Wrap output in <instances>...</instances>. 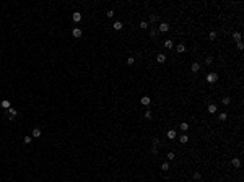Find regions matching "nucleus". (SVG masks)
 Segmentation results:
<instances>
[{"mask_svg": "<svg viewBox=\"0 0 244 182\" xmlns=\"http://www.w3.org/2000/svg\"><path fill=\"white\" fill-rule=\"evenodd\" d=\"M205 78H207V81H208V83H217V81H218V75L215 73V72L208 73V75H207Z\"/></svg>", "mask_w": 244, "mask_h": 182, "instance_id": "f257e3e1", "label": "nucleus"}, {"mask_svg": "<svg viewBox=\"0 0 244 182\" xmlns=\"http://www.w3.org/2000/svg\"><path fill=\"white\" fill-rule=\"evenodd\" d=\"M16 114H18V112H16V109H13V107L7 109V116H8V119H10V120H13V119L16 117Z\"/></svg>", "mask_w": 244, "mask_h": 182, "instance_id": "f03ea898", "label": "nucleus"}, {"mask_svg": "<svg viewBox=\"0 0 244 182\" xmlns=\"http://www.w3.org/2000/svg\"><path fill=\"white\" fill-rule=\"evenodd\" d=\"M158 28H160V31H161V33H168L169 31V25H168V23H164V21L160 23V26H158Z\"/></svg>", "mask_w": 244, "mask_h": 182, "instance_id": "7ed1b4c3", "label": "nucleus"}, {"mask_svg": "<svg viewBox=\"0 0 244 182\" xmlns=\"http://www.w3.org/2000/svg\"><path fill=\"white\" fill-rule=\"evenodd\" d=\"M72 34H73V38L80 39V38H81V29H80V28H73V31H72Z\"/></svg>", "mask_w": 244, "mask_h": 182, "instance_id": "20e7f679", "label": "nucleus"}, {"mask_svg": "<svg viewBox=\"0 0 244 182\" xmlns=\"http://www.w3.org/2000/svg\"><path fill=\"white\" fill-rule=\"evenodd\" d=\"M41 133H42V132H41V129H33L31 137H33V138H39V137H41Z\"/></svg>", "mask_w": 244, "mask_h": 182, "instance_id": "39448f33", "label": "nucleus"}, {"mask_svg": "<svg viewBox=\"0 0 244 182\" xmlns=\"http://www.w3.org/2000/svg\"><path fill=\"white\" fill-rule=\"evenodd\" d=\"M72 20H73L75 23H80V21H81V13L75 11V13H73V16H72Z\"/></svg>", "mask_w": 244, "mask_h": 182, "instance_id": "423d86ee", "label": "nucleus"}, {"mask_svg": "<svg viewBox=\"0 0 244 182\" xmlns=\"http://www.w3.org/2000/svg\"><path fill=\"white\" fill-rule=\"evenodd\" d=\"M0 106L3 107V109H10V107H11V102L8 101V99H3V101L0 102Z\"/></svg>", "mask_w": 244, "mask_h": 182, "instance_id": "0eeeda50", "label": "nucleus"}, {"mask_svg": "<svg viewBox=\"0 0 244 182\" xmlns=\"http://www.w3.org/2000/svg\"><path fill=\"white\" fill-rule=\"evenodd\" d=\"M140 102L143 104V106H150V102H151V99H150L148 96H143V98L140 99Z\"/></svg>", "mask_w": 244, "mask_h": 182, "instance_id": "6e6552de", "label": "nucleus"}, {"mask_svg": "<svg viewBox=\"0 0 244 182\" xmlns=\"http://www.w3.org/2000/svg\"><path fill=\"white\" fill-rule=\"evenodd\" d=\"M112 28L116 29V31H120V29L124 28V25H122V21H116V23L112 25Z\"/></svg>", "mask_w": 244, "mask_h": 182, "instance_id": "1a4fd4ad", "label": "nucleus"}, {"mask_svg": "<svg viewBox=\"0 0 244 182\" xmlns=\"http://www.w3.org/2000/svg\"><path fill=\"white\" fill-rule=\"evenodd\" d=\"M156 60L160 62V64H164V62H166V55H164V54H158V55H156Z\"/></svg>", "mask_w": 244, "mask_h": 182, "instance_id": "9d476101", "label": "nucleus"}, {"mask_svg": "<svg viewBox=\"0 0 244 182\" xmlns=\"http://www.w3.org/2000/svg\"><path fill=\"white\" fill-rule=\"evenodd\" d=\"M190 70H192V72H194V73H197V72H199V70H200V65L197 64V62H194V64L190 65Z\"/></svg>", "mask_w": 244, "mask_h": 182, "instance_id": "9b49d317", "label": "nucleus"}, {"mask_svg": "<svg viewBox=\"0 0 244 182\" xmlns=\"http://www.w3.org/2000/svg\"><path fill=\"white\" fill-rule=\"evenodd\" d=\"M176 135H177V133H176V130H168V138L169 140H174V138H176Z\"/></svg>", "mask_w": 244, "mask_h": 182, "instance_id": "f8f14e48", "label": "nucleus"}, {"mask_svg": "<svg viewBox=\"0 0 244 182\" xmlns=\"http://www.w3.org/2000/svg\"><path fill=\"white\" fill-rule=\"evenodd\" d=\"M231 163H233L234 167H241V159H239V158H233V161H231Z\"/></svg>", "mask_w": 244, "mask_h": 182, "instance_id": "ddd939ff", "label": "nucleus"}, {"mask_svg": "<svg viewBox=\"0 0 244 182\" xmlns=\"http://www.w3.org/2000/svg\"><path fill=\"white\" fill-rule=\"evenodd\" d=\"M208 112H210V114L217 112V104H208Z\"/></svg>", "mask_w": 244, "mask_h": 182, "instance_id": "4468645a", "label": "nucleus"}, {"mask_svg": "<svg viewBox=\"0 0 244 182\" xmlns=\"http://www.w3.org/2000/svg\"><path fill=\"white\" fill-rule=\"evenodd\" d=\"M158 20H160V16H158V15H150V20H148V23H156Z\"/></svg>", "mask_w": 244, "mask_h": 182, "instance_id": "2eb2a0df", "label": "nucleus"}, {"mask_svg": "<svg viewBox=\"0 0 244 182\" xmlns=\"http://www.w3.org/2000/svg\"><path fill=\"white\" fill-rule=\"evenodd\" d=\"M173 46H174V44H173L171 39H166V41H164V47H166V49H171Z\"/></svg>", "mask_w": 244, "mask_h": 182, "instance_id": "dca6fc26", "label": "nucleus"}, {"mask_svg": "<svg viewBox=\"0 0 244 182\" xmlns=\"http://www.w3.org/2000/svg\"><path fill=\"white\" fill-rule=\"evenodd\" d=\"M176 50H177V52H185V46L184 44H177V46H176Z\"/></svg>", "mask_w": 244, "mask_h": 182, "instance_id": "f3484780", "label": "nucleus"}, {"mask_svg": "<svg viewBox=\"0 0 244 182\" xmlns=\"http://www.w3.org/2000/svg\"><path fill=\"white\" fill-rule=\"evenodd\" d=\"M179 141H181V143H187V141H189V137H187V135H181V137H179Z\"/></svg>", "mask_w": 244, "mask_h": 182, "instance_id": "a211bd4d", "label": "nucleus"}, {"mask_svg": "<svg viewBox=\"0 0 244 182\" xmlns=\"http://www.w3.org/2000/svg\"><path fill=\"white\" fill-rule=\"evenodd\" d=\"M221 102H223V104H225V106H229V102H231V98L225 96V98H223V99H221Z\"/></svg>", "mask_w": 244, "mask_h": 182, "instance_id": "6ab92c4d", "label": "nucleus"}, {"mask_svg": "<svg viewBox=\"0 0 244 182\" xmlns=\"http://www.w3.org/2000/svg\"><path fill=\"white\" fill-rule=\"evenodd\" d=\"M233 39L236 41V42H239V41H241V33H234V34H233Z\"/></svg>", "mask_w": 244, "mask_h": 182, "instance_id": "aec40b11", "label": "nucleus"}, {"mask_svg": "<svg viewBox=\"0 0 244 182\" xmlns=\"http://www.w3.org/2000/svg\"><path fill=\"white\" fill-rule=\"evenodd\" d=\"M181 130H182V132L189 130V124H187V122H182V124H181Z\"/></svg>", "mask_w": 244, "mask_h": 182, "instance_id": "412c9836", "label": "nucleus"}, {"mask_svg": "<svg viewBox=\"0 0 244 182\" xmlns=\"http://www.w3.org/2000/svg\"><path fill=\"white\" fill-rule=\"evenodd\" d=\"M161 171H164V172L169 171V164H168V163H163V164H161Z\"/></svg>", "mask_w": 244, "mask_h": 182, "instance_id": "4be33fe9", "label": "nucleus"}, {"mask_svg": "<svg viewBox=\"0 0 244 182\" xmlns=\"http://www.w3.org/2000/svg\"><path fill=\"white\" fill-rule=\"evenodd\" d=\"M31 140H33V137H29V135H26V137H25V138H23V143H31Z\"/></svg>", "mask_w": 244, "mask_h": 182, "instance_id": "5701e85b", "label": "nucleus"}, {"mask_svg": "<svg viewBox=\"0 0 244 182\" xmlns=\"http://www.w3.org/2000/svg\"><path fill=\"white\" fill-rule=\"evenodd\" d=\"M134 64H135V59H134V57H129V59H127V65H134Z\"/></svg>", "mask_w": 244, "mask_h": 182, "instance_id": "b1692460", "label": "nucleus"}, {"mask_svg": "<svg viewBox=\"0 0 244 182\" xmlns=\"http://www.w3.org/2000/svg\"><path fill=\"white\" fill-rule=\"evenodd\" d=\"M174 158H176V155H174L173 151H169V153H168V159H169V161H173Z\"/></svg>", "mask_w": 244, "mask_h": 182, "instance_id": "393cba45", "label": "nucleus"}, {"mask_svg": "<svg viewBox=\"0 0 244 182\" xmlns=\"http://www.w3.org/2000/svg\"><path fill=\"white\" fill-rule=\"evenodd\" d=\"M226 119H228V114H226V112H221V114H220V120H226Z\"/></svg>", "mask_w": 244, "mask_h": 182, "instance_id": "a878e982", "label": "nucleus"}, {"mask_svg": "<svg viewBox=\"0 0 244 182\" xmlns=\"http://www.w3.org/2000/svg\"><path fill=\"white\" fill-rule=\"evenodd\" d=\"M140 28H142V29H146V28H148V21H142L140 23Z\"/></svg>", "mask_w": 244, "mask_h": 182, "instance_id": "bb28decb", "label": "nucleus"}, {"mask_svg": "<svg viewBox=\"0 0 244 182\" xmlns=\"http://www.w3.org/2000/svg\"><path fill=\"white\" fill-rule=\"evenodd\" d=\"M208 38H210L211 41H213V39H217V33H215V31H211L210 34H208Z\"/></svg>", "mask_w": 244, "mask_h": 182, "instance_id": "cd10ccee", "label": "nucleus"}, {"mask_svg": "<svg viewBox=\"0 0 244 182\" xmlns=\"http://www.w3.org/2000/svg\"><path fill=\"white\" fill-rule=\"evenodd\" d=\"M200 177H202L200 172H194V179H195V181H200Z\"/></svg>", "mask_w": 244, "mask_h": 182, "instance_id": "c85d7f7f", "label": "nucleus"}, {"mask_svg": "<svg viewBox=\"0 0 244 182\" xmlns=\"http://www.w3.org/2000/svg\"><path fill=\"white\" fill-rule=\"evenodd\" d=\"M150 36H151V38H153V36H156V29H155V28L150 29Z\"/></svg>", "mask_w": 244, "mask_h": 182, "instance_id": "c756f323", "label": "nucleus"}, {"mask_svg": "<svg viewBox=\"0 0 244 182\" xmlns=\"http://www.w3.org/2000/svg\"><path fill=\"white\" fill-rule=\"evenodd\" d=\"M145 119H151V111H146L145 112Z\"/></svg>", "mask_w": 244, "mask_h": 182, "instance_id": "7c9ffc66", "label": "nucleus"}, {"mask_svg": "<svg viewBox=\"0 0 244 182\" xmlns=\"http://www.w3.org/2000/svg\"><path fill=\"white\" fill-rule=\"evenodd\" d=\"M211 62H213V60H211V57H207V59H205V64H207V65H210Z\"/></svg>", "mask_w": 244, "mask_h": 182, "instance_id": "2f4dec72", "label": "nucleus"}, {"mask_svg": "<svg viewBox=\"0 0 244 182\" xmlns=\"http://www.w3.org/2000/svg\"><path fill=\"white\" fill-rule=\"evenodd\" d=\"M238 49H239V50H243V49H244V44L241 42V41H239V42H238Z\"/></svg>", "mask_w": 244, "mask_h": 182, "instance_id": "473e14b6", "label": "nucleus"}, {"mask_svg": "<svg viewBox=\"0 0 244 182\" xmlns=\"http://www.w3.org/2000/svg\"><path fill=\"white\" fill-rule=\"evenodd\" d=\"M106 15H108V16H109V18H112V16H114V11H112V10H109V11H108V13H106Z\"/></svg>", "mask_w": 244, "mask_h": 182, "instance_id": "72a5a7b5", "label": "nucleus"}]
</instances>
